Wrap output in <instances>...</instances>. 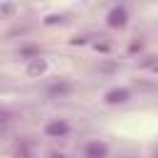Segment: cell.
Instances as JSON below:
<instances>
[{
	"label": "cell",
	"instance_id": "7c38bea8",
	"mask_svg": "<svg viewBox=\"0 0 158 158\" xmlns=\"http://www.w3.org/2000/svg\"><path fill=\"white\" fill-rule=\"evenodd\" d=\"M7 116H10V114H5V111H2V114H0V126H5V123H7V121H10V118H7Z\"/></svg>",
	"mask_w": 158,
	"mask_h": 158
},
{
	"label": "cell",
	"instance_id": "4fadbf2b",
	"mask_svg": "<svg viewBox=\"0 0 158 158\" xmlns=\"http://www.w3.org/2000/svg\"><path fill=\"white\" fill-rule=\"evenodd\" d=\"M49 158H67V156H62V153H57V151H54V153H49Z\"/></svg>",
	"mask_w": 158,
	"mask_h": 158
},
{
	"label": "cell",
	"instance_id": "52a82bcc",
	"mask_svg": "<svg viewBox=\"0 0 158 158\" xmlns=\"http://www.w3.org/2000/svg\"><path fill=\"white\" fill-rule=\"evenodd\" d=\"M15 158H32V153H30V141H20V143L15 146Z\"/></svg>",
	"mask_w": 158,
	"mask_h": 158
},
{
	"label": "cell",
	"instance_id": "277c9868",
	"mask_svg": "<svg viewBox=\"0 0 158 158\" xmlns=\"http://www.w3.org/2000/svg\"><path fill=\"white\" fill-rule=\"evenodd\" d=\"M106 153H109V146L104 141H89L84 146V156L86 158H106Z\"/></svg>",
	"mask_w": 158,
	"mask_h": 158
},
{
	"label": "cell",
	"instance_id": "3957f363",
	"mask_svg": "<svg viewBox=\"0 0 158 158\" xmlns=\"http://www.w3.org/2000/svg\"><path fill=\"white\" fill-rule=\"evenodd\" d=\"M44 133H47L49 138H64V136L69 133V123L62 121V118L49 121V123H44Z\"/></svg>",
	"mask_w": 158,
	"mask_h": 158
},
{
	"label": "cell",
	"instance_id": "9c48e42d",
	"mask_svg": "<svg viewBox=\"0 0 158 158\" xmlns=\"http://www.w3.org/2000/svg\"><path fill=\"white\" fill-rule=\"evenodd\" d=\"M57 22H64V15H47L44 17V25H57Z\"/></svg>",
	"mask_w": 158,
	"mask_h": 158
},
{
	"label": "cell",
	"instance_id": "5bb4252c",
	"mask_svg": "<svg viewBox=\"0 0 158 158\" xmlns=\"http://www.w3.org/2000/svg\"><path fill=\"white\" fill-rule=\"evenodd\" d=\"M156 158H158V153H156Z\"/></svg>",
	"mask_w": 158,
	"mask_h": 158
},
{
	"label": "cell",
	"instance_id": "ba28073f",
	"mask_svg": "<svg viewBox=\"0 0 158 158\" xmlns=\"http://www.w3.org/2000/svg\"><path fill=\"white\" fill-rule=\"evenodd\" d=\"M20 57H40V47H35V44H27V47H22L20 49Z\"/></svg>",
	"mask_w": 158,
	"mask_h": 158
},
{
	"label": "cell",
	"instance_id": "8992f818",
	"mask_svg": "<svg viewBox=\"0 0 158 158\" xmlns=\"http://www.w3.org/2000/svg\"><path fill=\"white\" fill-rule=\"evenodd\" d=\"M72 89H74V86H72L69 81H54V84H52V86L47 89V94H49V96L54 99V96H62V94H69Z\"/></svg>",
	"mask_w": 158,
	"mask_h": 158
},
{
	"label": "cell",
	"instance_id": "8fae6325",
	"mask_svg": "<svg viewBox=\"0 0 158 158\" xmlns=\"http://www.w3.org/2000/svg\"><path fill=\"white\" fill-rule=\"evenodd\" d=\"M141 47H143V44H141V40H136V42H131V44H128V52H131V54H133V52H141Z\"/></svg>",
	"mask_w": 158,
	"mask_h": 158
},
{
	"label": "cell",
	"instance_id": "30bf717a",
	"mask_svg": "<svg viewBox=\"0 0 158 158\" xmlns=\"http://www.w3.org/2000/svg\"><path fill=\"white\" fill-rule=\"evenodd\" d=\"M17 7L12 5V2H5V5H0V15H12Z\"/></svg>",
	"mask_w": 158,
	"mask_h": 158
},
{
	"label": "cell",
	"instance_id": "5b68a950",
	"mask_svg": "<svg viewBox=\"0 0 158 158\" xmlns=\"http://www.w3.org/2000/svg\"><path fill=\"white\" fill-rule=\"evenodd\" d=\"M44 72H47V62H44L42 57L30 59V64H27V77H40V74H44Z\"/></svg>",
	"mask_w": 158,
	"mask_h": 158
},
{
	"label": "cell",
	"instance_id": "6da1fadb",
	"mask_svg": "<svg viewBox=\"0 0 158 158\" xmlns=\"http://www.w3.org/2000/svg\"><path fill=\"white\" fill-rule=\"evenodd\" d=\"M106 25H109V27H114V30H123V27L128 25V10H126L123 5L111 7V10H109V15H106Z\"/></svg>",
	"mask_w": 158,
	"mask_h": 158
},
{
	"label": "cell",
	"instance_id": "7a4b0ae2",
	"mask_svg": "<svg viewBox=\"0 0 158 158\" xmlns=\"http://www.w3.org/2000/svg\"><path fill=\"white\" fill-rule=\"evenodd\" d=\"M128 99H131V91H128L126 86H114V89H109V91L104 94V101L111 104V106H116V104H126Z\"/></svg>",
	"mask_w": 158,
	"mask_h": 158
}]
</instances>
